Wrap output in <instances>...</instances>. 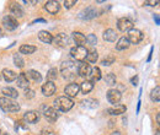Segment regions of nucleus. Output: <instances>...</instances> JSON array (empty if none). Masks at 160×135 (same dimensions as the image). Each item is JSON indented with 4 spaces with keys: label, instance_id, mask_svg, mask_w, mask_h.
Returning <instances> with one entry per match:
<instances>
[{
    "label": "nucleus",
    "instance_id": "obj_39",
    "mask_svg": "<svg viewBox=\"0 0 160 135\" xmlns=\"http://www.w3.org/2000/svg\"><path fill=\"white\" fill-rule=\"evenodd\" d=\"M77 4V0H65L64 1V7L65 9H72Z\"/></svg>",
    "mask_w": 160,
    "mask_h": 135
},
{
    "label": "nucleus",
    "instance_id": "obj_30",
    "mask_svg": "<svg viewBox=\"0 0 160 135\" xmlns=\"http://www.w3.org/2000/svg\"><path fill=\"white\" fill-rule=\"evenodd\" d=\"M19 51H20L21 54H32L37 51V48L35 46H31V44H22Z\"/></svg>",
    "mask_w": 160,
    "mask_h": 135
},
{
    "label": "nucleus",
    "instance_id": "obj_14",
    "mask_svg": "<svg viewBox=\"0 0 160 135\" xmlns=\"http://www.w3.org/2000/svg\"><path fill=\"white\" fill-rule=\"evenodd\" d=\"M44 9L47 10V12L52 14V15H56L57 12H59L60 10V4L58 1H54V0H49L44 4Z\"/></svg>",
    "mask_w": 160,
    "mask_h": 135
},
{
    "label": "nucleus",
    "instance_id": "obj_20",
    "mask_svg": "<svg viewBox=\"0 0 160 135\" xmlns=\"http://www.w3.org/2000/svg\"><path fill=\"white\" fill-rule=\"evenodd\" d=\"M25 75H26L28 81H33L36 84H40L41 81H42V75L37 70H28L27 73H25Z\"/></svg>",
    "mask_w": 160,
    "mask_h": 135
},
{
    "label": "nucleus",
    "instance_id": "obj_12",
    "mask_svg": "<svg viewBox=\"0 0 160 135\" xmlns=\"http://www.w3.org/2000/svg\"><path fill=\"white\" fill-rule=\"evenodd\" d=\"M64 94H65V96L69 97V98L75 97L79 94V84H77V82L68 84V85L64 87Z\"/></svg>",
    "mask_w": 160,
    "mask_h": 135
},
{
    "label": "nucleus",
    "instance_id": "obj_43",
    "mask_svg": "<svg viewBox=\"0 0 160 135\" xmlns=\"http://www.w3.org/2000/svg\"><path fill=\"white\" fill-rule=\"evenodd\" d=\"M23 2H25V4H30V5H35V4H37L38 1H37V0H23Z\"/></svg>",
    "mask_w": 160,
    "mask_h": 135
},
{
    "label": "nucleus",
    "instance_id": "obj_3",
    "mask_svg": "<svg viewBox=\"0 0 160 135\" xmlns=\"http://www.w3.org/2000/svg\"><path fill=\"white\" fill-rule=\"evenodd\" d=\"M0 108L6 113H16L20 111V104L12 98L0 97Z\"/></svg>",
    "mask_w": 160,
    "mask_h": 135
},
{
    "label": "nucleus",
    "instance_id": "obj_15",
    "mask_svg": "<svg viewBox=\"0 0 160 135\" xmlns=\"http://www.w3.org/2000/svg\"><path fill=\"white\" fill-rule=\"evenodd\" d=\"M91 69H92V68L90 66V64H88L86 61H82L79 66H78V75L81 77L89 79L90 74H91Z\"/></svg>",
    "mask_w": 160,
    "mask_h": 135
},
{
    "label": "nucleus",
    "instance_id": "obj_32",
    "mask_svg": "<svg viewBox=\"0 0 160 135\" xmlns=\"http://www.w3.org/2000/svg\"><path fill=\"white\" fill-rule=\"evenodd\" d=\"M150 99H152L153 102H157V103L160 101V87L159 86H157L155 89L152 90V92H150Z\"/></svg>",
    "mask_w": 160,
    "mask_h": 135
},
{
    "label": "nucleus",
    "instance_id": "obj_10",
    "mask_svg": "<svg viewBox=\"0 0 160 135\" xmlns=\"http://www.w3.org/2000/svg\"><path fill=\"white\" fill-rule=\"evenodd\" d=\"M106 97H107V101H108L110 103H112V104H118L121 98H122V94H121V91H118L117 89H111V90L107 91Z\"/></svg>",
    "mask_w": 160,
    "mask_h": 135
},
{
    "label": "nucleus",
    "instance_id": "obj_16",
    "mask_svg": "<svg viewBox=\"0 0 160 135\" xmlns=\"http://www.w3.org/2000/svg\"><path fill=\"white\" fill-rule=\"evenodd\" d=\"M23 120L26 123H31V124H35L40 120V113L36 112V111H28L23 114Z\"/></svg>",
    "mask_w": 160,
    "mask_h": 135
},
{
    "label": "nucleus",
    "instance_id": "obj_13",
    "mask_svg": "<svg viewBox=\"0 0 160 135\" xmlns=\"http://www.w3.org/2000/svg\"><path fill=\"white\" fill-rule=\"evenodd\" d=\"M41 90H42V94H43L46 97H51L56 94L57 87H56V85H54L52 81H47L46 84H43V85H42Z\"/></svg>",
    "mask_w": 160,
    "mask_h": 135
},
{
    "label": "nucleus",
    "instance_id": "obj_17",
    "mask_svg": "<svg viewBox=\"0 0 160 135\" xmlns=\"http://www.w3.org/2000/svg\"><path fill=\"white\" fill-rule=\"evenodd\" d=\"M10 12L12 14L14 17H23V15H25V11L19 2L10 4Z\"/></svg>",
    "mask_w": 160,
    "mask_h": 135
},
{
    "label": "nucleus",
    "instance_id": "obj_21",
    "mask_svg": "<svg viewBox=\"0 0 160 135\" xmlns=\"http://www.w3.org/2000/svg\"><path fill=\"white\" fill-rule=\"evenodd\" d=\"M81 106L88 109H95L99 107V101L95 98H86V99L81 101Z\"/></svg>",
    "mask_w": 160,
    "mask_h": 135
},
{
    "label": "nucleus",
    "instance_id": "obj_7",
    "mask_svg": "<svg viewBox=\"0 0 160 135\" xmlns=\"http://www.w3.org/2000/svg\"><path fill=\"white\" fill-rule=\"evenodd\" d=\"M134 23L133 21L128 17H121L118 21H117V28L120 30L121 32H128L133 28Z\"/></svg>",
    "mask_w": 160,
    "mask_h": 135
},
{
    "label": "nucleus",
    "instance_id": "obj_36",
    "mask_svg": "<svg viewBox=\"0 0 160 135\" xmlns=\"http://www.w3.org/2000/svg\"><path fill=\"white\" fill-rule=\"evenodd\" d=\"M115 57L113 55H107L106 58H103L101 60V64L103 65V66H110V65H112L113 63H115Z\"/></svg>",
    "mask_w": 160,
    "mask_h": 135
},
{
    "label": "nucleus",
    "instance_id": "obj_11",
    "mask_svg": "<svg viewBox=\"0 0 160 135\" xmlns=\"http://www.w3.org/2000/svg\"><path fill=\"white\" fill-rule=\"evenodd\" d=\"M69 42H70V38H69V36L65 35V33H59V35H57L56 37H53V41H52V43H53L54 46L59 47V48L67 47V46L69 44Z\"/></svg>",
    "mask_w": 160,
    "mask_h": 135
},
{
    "label": "nucleus",
    "instance_id": "obj_28",
    "mask_svg": "<svg viewBox=\"0 0 160 135\" xmlns=\"http://www.w3.org/2000/svg\"><path fill=\"white\" fill-rule=\"evenodd\" d=\"M103 39L107 41V42H115L117 38V35H116V31H113L112 28H107L105 32H103Z\"/></svg>",
    "mask_w": 160,
    "mask_h": 135
},
{
    "label": "nucleus",
    "instance_id": "obj_2",
    "mask_svg": "<svg viewBox=\"0 0 160 135\" xmlns=\"http://www.w3.org/2000/svg\"><path fill=\"white\" fill-rule=\"evenodd\" d=\"M53 104H54L53 108L56 111H60V112H68V111H70L74 107L73 99L67 96H60L58 98H56L54 102H53Z\"/></svg>",
    "mask_w": 160,
    "mask_h": 135
},
{
    "label": "nucleus",
    "instance_id": "obj_24",
    "mask_svg": "<svg viewBox=\"0 0 160 135\" xmlns=\"http://www.w3.org/2000/svg\"><path fill=\"white\" fill-rule=\"evenodd\" d=\"M72 38H73L74 43H75L77 46H82V44L86 43V37H85L81 32H79V31L73 32V33H72Z\"/></svg>",
    "mask_w": 160,
    "mask_h": 135
},
{
    "label": "nucleus",
    "instance_id": "obj_37",
    "mask_svg": "<svg viewBox=\"0 0 160 135\" xmlns=\"http://www.w3.org/2000/svg\"><path fill=\"white\" fill-rule=\"evenodd\" d=\"M86 42H88V44H90V46H96V43H98V37H96L94 33H90V35H88V37H86Z\"/></svg>",
    "mask_w": 160,
    "mask_h": 135
},
{
    "label": "nucleus",
    "instance_id": "obj_29",
    "mask_svg": "<svg viewBox=\"0 0 160 135\" xmlns=\"http://www.w3.org/2000/svg\"><path fill=\"white\" fill-rule=\"evenodd\" d=\"M101 77H102V75H101V70L100 68H98V66H95V68H92L91 69V74H90V76H89V81H91L92 84L95 82V81H99Z\"/></svg>",
    "mask_w": 160,
    "mask_h": 135
},
{
    "label": "nucleus",
    "instance_id": "obj_40",
    "mask_svg": "<svg viewBox=\"0 0 160 135\" xmlns=\"http://www.w3.org/2000/svg\"><path fill=\"white\" fill-rule=\"evenodd\" d=\"M144 5H147V6H157V5H159V1L158 0H149V1H145Z\"/></svg>",
    "mask_w": 160,
    "mask_h": 135
},
{
    "label": "nucleus",
    "instance_id": "obj_49",
    "mask_svg": "<svg viewBox=\"0 0 160 135\" xmlns=\"http://www.w3.org/2000/svg\"><path fill=\"white\" fill-rule=\"evenodd\" d=\"M103 2H105L103 0H98V1H96V4H103Z\"/></svg>",
    "mask_w": 160,
    "mask_h": 135
},
{
    "label": "nucleus",
    "instance_id": "obj_50",
    "mask_svg": "<svg viewBox=\"0 0 160 135\" xmlns=\"http://www.w3.org/2000/svg\"><path fill=\"white\" fill-rule=\"evenodd\" d=\"M123 124H124V125L127 124V118H123Z\"/></svg>",
    "mask_w": 160,
    "mask_h": 135
},
{
    "label": "nucleus",
    "instance_id": "obj_38",
    "mask_svg": "<svg viewBox=\"0 0 160 135\" xmlns=\"http://www.w3.org/2000/svg\"><path fill=\"white\" fill-rule=\"evenodd\" d=\"M25 97L27 98V99H31V98H33L35 97V91L32 90V89H26L25 90Z\"/></svg>",
    "mask_w": 160,
    "mask_h": 135
},
{
    "label": "nucleus",
    "instance_id": "obj_4",
    "mask_svg": "<svg viewBox=\"0 0 160 135\" xmlns=\"http://www.w3.org/2000/svg\"><path fill=\"white\" fill-rule=\"evenodd\" d=\"M88 49L84 47V46H75L70 49V55L75 60H79V61H84L86 59L88 55Z\"/></svg>",
    "mask_w": 160,
    "mask_h": 135
},
{
    "label": "nucleus",
    "instance_id": "obj_25",
    "mask_svg": "<svg viewBox=\"0 0 160 135\" xmlns=\"http://www.w3.org/2000/svg\"><path fill=\"white\" fill-rule=\"evenodd\" d=\"M1 92H2L4 97H8V98H12V99H15L16 97L19 96V92H18V90H16V89H14V87H4V89L1 90Z\"/></svg>",
    "mask_w": 160,
    "mask_h": 135
},
{
    "label": "nucleus",
    "instance_id": "obj_31",
    "mask_svg": "<svg viewBox=\"0 0 160 135\" xmlns=\"http://www.w3.org/2000/svg\"><path fill=\"white\" fill-rule=\"evenodd\" d=\"M99 59V53L96 51H89L86 55V61L88 63H96Z\"/></svg>",
    "mask_w": 160,
    "mask_h": 135
},
{
    "label": "nucleus",
    "instance_id": "obj_45",
    "mask_svg": "<svg viewBox=\"0 0 160 135\" xmlns=\"http://www.w3.org/2000/svg\"><path fill=\"white\" fill-rule=\"evenodd\" d=\"M153 52H154V47L150 48V52H149V55H148V61L152 60V57H153Z\"/></svg>",
    "mask_w": 160,
    "mask_h": 135
},
{
    "label": "nucleus",
    "instance_id": "obj_18",
    "mask_svg": "<svg viewBox=\"0 0 160 135\" xmlns=\"http://www.w3.org/2000/svg\"><path fill=\"white\" fill-rule=\"evenodd\" d=\"M126 111H127V107L124 104H115L113 107H111V108L107 109V112L111 116H121V114L126 113Z\"/></svg>",
    "mask_w": 160,
    "mask_h": 135
},
{
    "label": "nucleus",
    "instance_id": "obj_44",
    "mask_svg": "<svg viewBox=\"0 0 160 135\" xmlns=\"http://www.w3.org/2000/svg\"><path fill=\"white\" fill-rule=\"evenodd\" d=\"M154 21L157 25H160V17H159V14H154Z\"/></svg>",
    "mask_w": 160,
    "mask_h": 135
},
{
    "label": "nucleus",
    "instance_id": "obj_27",
    "mask_svg": "<svg viewBox=\"0 0 160 135\" xmlns=\"http://www.w3.org/2000/svg\"><path fill=\"white\" fill-rule=\"evenodd\" d=\"M38 38L43 42V43H47V44H49V43H52V41H53V36L48 32V31H44V30H42L38 32Z\"/></svg>",
    "mask_w": 160,
    "mask_h": 135
},
{
    "label": "nucleus",
    "instance_id": "obj_1",
    "mask_svg": "<svg viewBox=\"0 0 160 135\" xmlns=\"http://www.w3.org/2000/svg\"><path fill=\"white\" fill-rule=\"evenodd\" d=\"M60 73L64 79H73L78 74V65L73 60H65L60 65Z\"/></svg>",
    "mask_w": 160,
    "mask_h": 135
},
{
    "label": "nucleus",
    "instance_id": "obj_8",
    "mask_svg": "<svg viewBox=\"0 0 160 135\" xmlns=\"http://www.w3.org/2000/svg\"><path fill=\"white\" fill-rule=\"evenodd\" d=\"M127 39L129 41V43H131V44H138L140 41L143 39V33H142V31H140V30L132 28L131 31H128Z\"/></svg>",
    "mask_w": 160,
    "mask_h": 135
},
{
    "label": "nucleus",
    "instance_id": "obj_52",
    "mask_svg": "<svg viewBox=\"0 0 160 135\" xmlns=\"http://www.w3.org/2000/svg\"><path fill=\"white\" fill-rule=\"evenodd\" d=\"M0 80H1V74H0Z\"/></svg>",
    "mask_w": 160,
    "mask_h": 135
},
{
    "label": "nucleus",
    "instance_id": "obj_23",
    "mask_svg": "<svg viewBox=\"0 0 160 135\" xmlns=\"http://www.w3.org/2000/svg\"><path fill=\"white\" fill-rule=\"evenodd\" d=\"M16 82H18V86L21 87V89H23V90L28 89V86H30V81L27 80V77H26V75H25V73H21V74L18 75Z\"/></svg>",
    "mask_w": 160,
    "mask_h": 135
},
{
    "label": "nucleus",
    "instance_id": "obj_41",
    "mask_svg": "<svg viewBox=\"0 0 160 135\" xmlns=\"http://www.w3.org/2000/svg\"><path fill=\"white\" fill-rule=\"evenodd\" d=\"M138 81H139V77L137 76V75L131 79V84H132V85H134V86H136V85H138Z\"/></svg>",
    "mask_w": 160,
    "mask_h": 135
},
{
    "label": "nucleus",
    "instance_id": "obj_22",
    "mask_svg": "<svg viewBox=\"0 0 160 135\" xmlns=\"http://www.w3.org/2000/svg\"><path fill=\"white\" fill-rule=\"evenodd\" d=\"M92 89H94V84H92L91 81H89V80H86V81L81 82V84L79 85V91L81 92V94H84V95H86V94L91 92V91H92Z\"/></svg>",
    "mask_w": 160,
    "mask_h": 135
},
{
    "label": "nucleus",
    "instance_id": "obj_34",
    "mask_svg": "<svg viewBox=\"0 0 160 135\" xmlns=\"http://www.w3.org/2000/svg\"><path fill=\"white\" fill-rule=\"evenodd\" d=\"M14 64H15L18 68H20V69H22V68L25 66V60L21 57V54H15V55H14Z\"/></svg>",
    "mask_w": 160,
    "mask_h": 135
},
{
    "label": "nucleus",
    "instance_id": "obj_26",
    "mask_svg": "<svg viewBox=\"0 0 160 135\" xmlns=\"http://www.w3.org/2000/svg\"><path fill=\"white\" fill-rule=\"evenodd\" d=\"M129 46H131V43L127 39V37H121L118 39V42L116 43V49L117 51H126V49L129 48Z\"/></svg>",
    "mask_w": 160,
    "mask_h": 135
},
{
    "label": "nucleus",
    "instance_id": "obj_48",
    "mask_svg": "<svg viewBox=\"0 0 160 135\" xmlns=\"http://www.w3.org/2000/svg\"><path fill=\"white\" fill-rule=\"evenodd\" d=\"M157 122H158V123H160V114H159V113L157 114Z\"/></svg>",
    "mask_w": 160,
    "mask_h": 135
},
{
    "label": "nucleus",
    "instance_id": "obj_53",
    "mask_svg": "<svg viewBox=\"0 0 160 135\" xmlns=\"http://www.w3.org/2000/svg\"><path fill=\"white\" fill-rule=\"evenodd\" d=\"M4 135H8V134H4Z\"/></svg>",
    "mask_w": 160,
    "mask_h": 135
},
{
    "label": "nucleus",
    "instance_id": "obj_46",
    "mask_svg": "<svg viewBox=\"0 0 160 135\" xmlns=\"http://www.w3.org/2000/svg\"><path fill=\"white\" fill-rule=\"evenodd\" d=\"M38 22H42V23H46V20H44V19H37V20H35V21L32 22V25H33V23H38Z\"/></svg>",
    "mask_w": 160,
    "mask_h": 135
},
{
    "label": "nucleus",
    "instance_id": "obj_19",
    "mask_svg": "<svg viewBox=\"0 0 160 135\" xmlns=\"http://www.w3.org/2000/svg\"><path fill=\"white\" fill-rule=\"evenodd\" d=\"M1 77H4V80L6 82H12L18 79V74L11 69H4L1 73Z\"/></svg>",
    "mask_w": 160,
    "mask_h": 135
},
{
    "label": "nucleus",
    "instance_id": "obj_51",
    "mask_svg": "<svg viewBox=\"0 0 160 135\" xmlns=\"http://www.w3.org/2000/svg\"><path fill=\"white\" fill-rule=\"evenodd\" d=\"M1 35H2V32H1V30H0V36H1Z\"/></svg>",
    "mask_w": 160,
    "mask_h": 135
},
{
    "label": "nucleus",
    "instance_id": "obj_33",
    "mask_svg": "<svg viewBox=\"0 0 160 135\" xmlns=\"http://www.w3.org/2000/svg\"><path fill=\"white\" fill-rule=\"evenodd\" d=\"M57 77H58V70L56 68H52V69L48 70V73H47V80L48 81H52L53 82Z\"/></svg>",
    "mask_w": 160,
    "mask_h": 135
},
{
    "label": "nucleus",
    "instance_id": "obj_42",
    "mask_svg": "<svg viewBox=\"0 0 160 135\" xmlns=\"http://www.w3.org/2000/svg\"><path fill=\"white\" fill-rule=\"evenodd\" d=\"M42 135H57V133H54L53 130H43Z\"/></svg>",
    "mask_w": 160,
    "mask_h": 135
},
{
    "label": "nucleus",
    "instance_id": "obj_9",
    "mask_svg": "<svg viewBox=\"0 0 160 135\" xmlns=\"http://www.w3.org/2000/svg\"><path fill=\"white\" fill-rule=\"evenodd\" d=\"M42 111H43L44 117H46L49 122H56V120L59 118L58 111H56L53 107H49V106H42Z\"/></svg>",
    "mask_w": 160,
    "mask_h": 135
},
{
    "label": "nucleus",
    "instance_id": "obj_47",
    "mask_svg": "<svg viewBox=\"0 0 160 135\" xmlns=\"http://www.w3.org/2000/svg\"><path fill=\"white\" fill-rule=\"evenodd\" d=\"M111 135H121V132H118V130H116V132L111 133Z\"/></svg>",
    "mask_w": 160,
    "mask_h": 135
},
{
    "label": "nucleus",
    "instance_id": "obj_6",
    "mask_svg": "<svg viewBox=\"0 0 160 135\" xmlns=\"http://www.w3.org/2000/svg\"><path fill=\"white\" fill-rule=\"evenodd\" d=\"M2 27L5 30H8V31H14V30H16L19 27V22L14 16L8 15V16H5L2 19Z\"/></svg>",
    "mask_w": 160,
    "mask_h": 135
},
{
    "label": "nucleus",
    "instance_id": "obj_35",
    "mask_svg": "<svg viewBox=\"0 0 160 135\" xmlns=\"http://www.w3.org/2000/svg\"><path fill=\"white\" fill-rule=\"evenodd\" d=\"M105 81H106V84H107L108 86H112V85H116L117 79H116V75H115V74L108 73V74L106 75V77H105Z\"/></svg>",
    "mask_w": 160,
    "mask_h": 135
},
{
    "label": "nucleus",
    "instance_id": "obj_5",
    "mask_svg": "<svg viewBox=\"0 0 160 135\" xmlns=\"http://www.w3.org/2000/svg\"><path fill=\"white\" fill-rule=\"evenodd\" d=\"M101 12H102V11L98 10L96 7L90 6V7H86L85 10H82V11L80 12L79 17L82 20H91V19H95L96 16H100Z\"/></svg>",
    "mask_w": 160,
    "mask_h": 135
}]
</instances>
